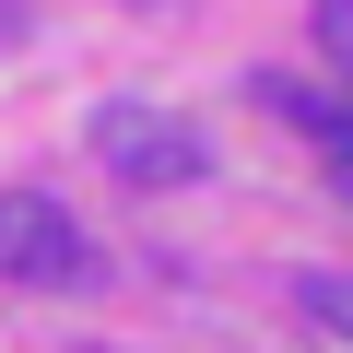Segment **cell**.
<instances>
[{"instance_id":"obj_4","label":"cell","mask_w":353,"mask_h":353,"mask_svg":"<svg viewBox=\"0 0 353 353\" xmlns=\"http://www.w3.org/2000/svg\"><path fill=\"white\" fill-rule=\"evenodd\" d=\"M318 153H330V189L353 201V106H330V118H318Z\"/></svg>"},{"instance_id":"obj_3","label":"cell","mask_w":353,"mask_h":353,"mask_svg":"<svg viewBox=\"0 0 353 353\" xmlns=\"http://www.w3.org/2000/svg\"><path fill=\"white\" fill-rule=\"evenodd\" d=\"M306 318L353 341V271H306Z\"/></svg>"},{"instance_id":"obj_2","label":"cell","mask_w":353,"mask_h":353,"mask_svg":"<svg viewBox=\"0 0 353 353\" xmlns=\"http://www.w3.org/2000/svg\"><path fill=\"white\" fill-rule=\"evenodd\" d=\"M0 283L83 294V283H106V259H94V236H83L48 189H0Z\"/></svg>"},{"instance_id":"obj_1","label":"cell","mask_w":353,"mask_h":353,"mask_svg":"<svg viewBox=\"0 0 353 353\" xmlns=\"http://www.w3.org/2000/svg\"><path fill=\"white\" fill-rule=\"evenodd\" d=\"M94 165L118 176V189H201V176H212V141L176 118V106L118 94V106H94Z\"/></svg>"},{"instance_id":"obj_5","label":"cell","mask_w":353,"mask_h":353,"mask_svg":"<svg viewBox=\"0 0 353 353\" xmlns=\"http://www.w3.org/2000/svg\"><path fill=\"white\" fill-rule=\"evenodd\" d=\"M318 36H330V59L353 71V0H318Z\"/></svg>"},{"instance_id":"obj_6","label":"cell","mask_w":353,"mask_h":353,"mask_svg":"<svg viewBox=\"0 0 353 353\" xmlns=\"http://www.w3.org/2000/svg\"><path fill=\"white\" fill-rule=\"evenodd\" d=\"M24 24H36V0H0V48H12V36H24Z\"/></svg>"}]
</instances>
